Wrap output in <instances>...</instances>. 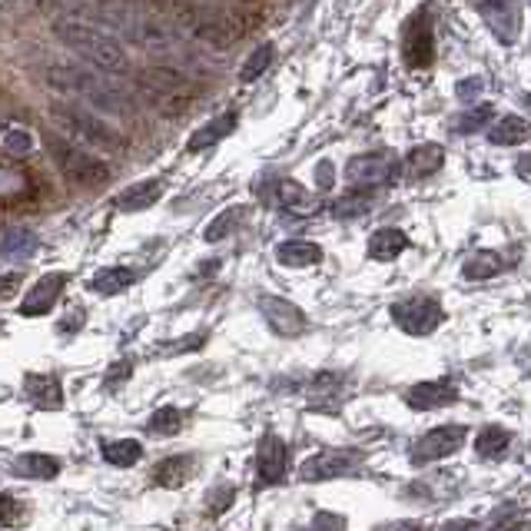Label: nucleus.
Wrapping results in <instances>:
<instances>
[{
  "label": "nucleus",
  "mask_w": 531,
  "mask_h": 531,
  "mask_svg": "<svg viewBox=\"0 0 531 531\" xmlns=\"http://www.w3.org/2000/svg\"><path fill=\"white\" fill-rule=\"evenodd\" d=\"M263 10L259 7H200V4H186L176 7V17H180L183 30L193 40H200L206 47L216 50H229L243 40L249 30H253V17H259Z\"/></svg>",
  "instance_id": "1"
},
{
  "label": "nucleus",
  "mask_w": 531,
  "mask_h": 531,
  "mask_svg": "<svg viewBox=\"0 0 531 531\" xmlns=\"http://www.w3.org/2000/svg\"><path fill=\"white\" fill-rule=\"evenodd\" d=\"M137 93L150 110L160 117H183L186 110H193L203 97V87L190 74L176 67H147L137 77Z\"/></svg>",
  "instance_id": "2"
},
{
  "label": "nucleus",
  "mask_w": 531,
  "mask_h": 531,
  "mask_svg": "<svg viewBox=\"0 0 531 531\" xmlns=\"http://www.w3.org/2000/svg\"><path fill=\"white\" fill-rule=\"evenodd\" d=\"M54 37L74 54H80L87 64H93L103 74H130V60L123 47L113 40L107 30H97L87 20L77 17H57L54 20Z\"/></svg>",
  "instance_id": "3"
},
{
  "label": "nucleus",
  "mask_w": 531,
  "mask_h": 531,
  "mask_svg": "<svg viewBox=\"0 0 531 531\" xmlns=\"http://www.w3.org/2000/svg\"><path fill=\"white\" fill-rule=\"evenodd\" d=\"M44 83L57 90H67L74 93V97L93 103V107H103V110H123L127 107V97H123V90L117 83H110L107 77L93 74V70H83L77 64H54L44 70Z\"/></svg>",
  "instance_id": "4"
},
{
  "label": "nucleus",
  "mask_w": 531,
  "mask_h": 531,
  "mask_svg": "<svg viewBox=\"0 0 531 531\" xmlns=\"http://www.w3.org/2000/svg\"><path fill=\"white\" fill-rule=\"evenodd\" d=\"M47 150L54 156L57 170L67 176L74 186H87V190H97V186L110 183L113 170L107 166V160H100V156H93L90 150L77 147V143L64 140L60 133H47Z\"/></svg>",
  "instance_id": "5"
},
{
  "label": "nucleus",
  "mask_w": 531,
  "mask_h": 531,
  "mask_svg": "<svg viewBox=\"0 0 531 531\" xmlns=\"http://www.w3.org/2000/svg\"><path fill=\"white\" fill-rule=\"evenodd\" d=\"M50 120H54L64 133H74L80 143H90V147H100V150H127V140H123L117 130L107 127V123H103L100 117H93V113L83 110V107L57 103V107H50Z\"/></svg>",
  "instance_id": "6"
},
{
  "label": "nucleus",
  "mask_w": 531,
  "mask_h": 531,
  "mask_svg": "<svg viewBox=\"0 0 531 531\" xmlns=\"http://www.w3.org/2000/svg\"><path fill=\"white\" fill-rule=\"evenodd\" d=\"M402 60L409 70H425L435 60V34L429 10H415L402 30Z\"/></svg>",
  "instance_id": "7"
},
{
  "label": "nucleus",
  "mask_w": 531,
  "mask_h": 531,
  "mask_svg": "<svg viewBox=\"0 0 531 531\" xmlns=\"http://www.w3.org/2000/svg\"><path fill=\"white\" fill-rule=\"evenodd\" d=\"M392 319H395V326L402 332H409V336H429V332L442 326L445 312L432 296H409L392 306Z\"/></svg>",
  "instance_id": "8"
},
{
  "label": "nucleus",
  "mask_w": 531,
  "mask_h": 531,
  "mask_svg": "<svg viewBox=\"0 0 531 531\" xmlns=\"http://www.w3.org/2000/svg\"><path fill=\"white\" fill-rule=\"evenodd\" d=\"M346 180L352 186H389L399 180V156L392 150L352 156L346 166Z\"/></svg>",
  "instance_id": "9"
},
{
  "label": "nucleus",
  "mask_w": 531,
  "mask_h": 531,
  "mask_svg": "<svg viewBox=\"0 0 531 531\" xmlns=\"http://www.w3.org/2000/svg\"><path fill=\"white\" fill-rule=\"evenodd\" d=\"M465 425H439V429L425 432L422 439L412 442V465H429V462H439V458L452 455L462 449L465 442Z\"/></svg>",
  "instance_id": "10"
},
{
  "label": "nucleus",
  "mask_w": 531,
  "mask_h": 531,
  "mask_svg": "<svg viewBox=\"0 0 531 531\" xmlns=\"http://www.w3.org/2000/svg\"><path fill=\"white\" fill-rule=\"evenodd\" d=\"M359 462H362V452H352V449L319 452L299 465V478H303V482H332V478L356 472Z\"/></svg>",
  "instance_id": "11"
},
{
  "label": "nucleus",
  "mask_w": 531,
  "mask_h": 531,
  "mask_svg": "<svg viewBox=\"0 0 531 531\" xmlns=\"http://www.w3.org/2000/svg\"><path fill=\"white\" fill-rule=\"evenodd\" d=\"M286 468H289V449L279 435H263L256 452V488H273L286 482Z\"/></svg>",
  "instance_id": "12"
},
{
  "label": "nucleus",
  "mask_w": 531,
  "mask_h": 531,
  "mask_svg": "<svg viewBox=\"0 0 531 531\" xmlns=\"http://www.w3.org/2000/svg\"><path fill=\"white\" fill-rule=\"evenodd\" d=\"M259 312H263L266 326L276 332V336H303V332L309 329V319L306 312L293 306L289 299H279V296H259L256 299Z\"/></svg>",
  "instance_id": "13"
},
{
  "label": "nucleus",
  "mask_w": 531,
  "mask_h": 531,
  "mask_svg": "<svg viewBox=\"0 0 531 531\" xmlns=\"http://www.w3.org/2000/svg\"><path fill=\"white\" fill-rule=\"evenodd\" d=\"M478 17H485V24L492 27L495 40H502V44H515L518 34H522V7L518 4H505V0H498V4H478Z\"/></svg>",
  "instance_id": "14"
},
{
  "label": "nucleus",
  "mask_w": 531,
  "mask_h": 531,
  "mask_svg": "<svg viewBox=\"0 0 531 531\" xmlns=\"http://www.w3.org/2000/svg\"><path fill=\"white\" fill-rule=\"evenodd\" d=\"M409 409L415 412H432V409H445V405L458 402V389L452 379H435V382H419L412 385L409 395H405Z\"/></svg>",
  "instance_id": "15"
},
{
  "label": "nucleus",
  "mask_w": 531,
  "mask_h": 531,
  "mask_svg": "<svg viewBox=\"0 0 531 531\" xmlns=\"http://www.w3.org/2000/svg\"><path fill=\"white\" fill-rule=\"evenodd\" d=\"M67 286V276L64 273H50L44 279H37L34 289L24 296V303H20V316L34 319V316H47L50 309H54V303L60 299V293H64Z\"/></svg>",
  "instance_id": "16"
},
{
  "label": "nucleus",
  "mask_w": 531,
  "mask_h": 531,
  "mask_svg": "<svg viewBox=\"0 0 531 531\" xmlns=\"http://www.w3.org/2000/svg\"><path fill=\"white\" fill-rule=\"evenodd\" d=\"M24 392L34 409H44V412H57L64 409V389H60V379L57 376H47V372H30L24 379Z\"/></svg>",
  "instance_id": "17"
},
{
  "label": "nucleus",
  "mask_w": 531,
  "mask_h": 531,
  "mask_svg": "<svg viewBox=\"0 0 531 531\" xmlns=\"http://www.w3.org/2000/svg\"><path fill=\"white\" fill-rule=\"evenodd\" d=\"M442 163H445V150L439 143H422V147H415L405 156V176L409 180H425V176L439 173Z\"/></svg>",
  "instance_id": "18"
},
{
  "label": "nucleus",
  "mask_w": 531,
  "mask_h": 531,
  "mask_svg": "<svg viewBox=\"0 0 531 531\" xmlns=\"http://www.w3.org/2000/svg\"><path fill=\"white\" fill-rule=\"evenodd\" d=\"M163 196V180H143L137 186H130V190H123L113 206L123 213H140V210H150V206Z\"/></svg>",
  "instance_id": "19"
},
{
  "label": "nucleus",
  "mask_w": 531,
  "mask_h": 531,
  "mask_svg": "<svg viewBox=\"0 0 531 531\" xmlns=\"http://www.w3.org/2000/svg\"><path fill=\"white\" fill-rule=\"evenodd\" d=\"M276 259H279V266L309 269V266L322 263V249L316 243H306V239H289V243L276 246Z\"/></svg>",
  "instance_id": "20"
},
{
  "label": "nucleus",
  "mask_w": 531,
  "mask_h": 531,
  "mask_svg": "<svg viewBox=\"0 0 531 531\" xmlns=\"http://www.w3.org/2000/svg\"><path fill=\"white\" fill-rule=\"evenodd\" d=\"M233 130H236V110H229V113H223V117H216V120L206 123V127L196 130L190 137V143H186V153H200L206 147H213V143H220Z\"/></svg>",
  "instance_id": "21"
},
{
  "label": "nucleus",
  "mask_w": 531,
  "mask_h": 531,
  "mask_svg": "<svg viewBox=\"0 0 531 531\" xmlns=\"http://www.w3.org/2000/svg\"><path fill=\"white\" fill-rule=\"evenodd\" d=\"M269 203L279 206V210H289V213H309L316 200L299 186L296 180H279L273 186V193H269Z\"/></svg>",
  "instance_id": "22"
},
{
  "label": "nucleus",
  "mask_w": 531,
  "mask_h": 531,
  "mask_svg": "<svg viewBox=\"0 0 531 531\" xmlns=\"http://www.w3.org/2000/svg\"><path fill=\"white\" fill-rule=\"evenodd\" d=\"M137 283V269H130V266H107V269H100L97 276L90 279V289L93 293H100V296H117L123 293L127 286Z\"/></svg>",
  "instance_id": "23"
},
{
  "label": "nucleus",
  "mask_w": 531,
  "mask_h": 531,
  "mask_svg": "<svg viewBox=\"0 0 531 531\" xmlns=\"http://www.w3.org/2000/svg\"><path fill=\"white\" fill-rule=\"evenodd\" d=\"M60 472V462L54 455H44V452H30V455H20L14 462V475L20 478H37V482H50V478H57Z\"/></svg>",
  "instance_id": "24"
},
{
  "label": "nucleus",
  "mask_w": 531,
  "mask_h": 531,
  "mask_svg": "<svg viewBox=\"0 0 531 531\" xmlns=\"http://www.w3.org/2000/svg\"><path fill=\"white\" fill-rule=\"evenodd\" d=\"M508 445H512V435H508L502 425H485L475 439V455L485 458V462H498V458H505Z\"/></svg>",
  "instance_id": "25"
},
{
  "label": "nucleus",
  "mask_w": 531,
  "mask_h": 531,
  "mask_svg": "<svg viewBox=\"0 0 531 531\" xmlns=\"http://www.w3.org/2000/svg\"><path fill=\"white\" fill-rule=\"evenodd\" d=\"M409 249V236L402 233V229H379L376 236L369 239V256L379 259V263H389L399 253Z\"/></svg>",
  "instance_id": "26"
},
{
  "label": "nucleus",
  "mask_w": 531,
  "mask_h": 531,
  "mask_svg": "<svg viewBox=\"0 0 531 531\" xmlns=\"http://www.w3.org/2000/svg\"><path fill=\"white\" fill-rule=\"evenodd\" d=\"M193 472V458H186V455H173V458H166V462H160L153 468V485H160V488H180L186 478H190Z\"/></svg>",
  "instance_id": "27"
},
{
  "label": "nucleus",
  "mask_w": 531,
  "mask_h": 531,
  "mask_svg": "<svg viewBox=\"0 0 531 531\" xmlns=\"http://www.w3.org/2000/svg\"><path fill=\"white\" fill-rule=\"evenodd\" d=\"M488 140L495 147H515V143H528L531 140V123L522 117H505L498 120L492 130H488Z\"/></svg>",
  "instance_id": "28"
},
{
  "label": "nucleus",
  "mask_w": 531,
  "mask_h": 531,
  "mask_svg": "<svg viewBox=\"0 0 531 531\" xmlns=\"http://www.w3.org/2000/svg\"><path fill=\"white\" fill-rule=\"evenodd\" d=\"M505 269V259L495 253V249H478V253H472L465 259V266H462V276L465 279H492L498 276Z\"/></svg>",
  "instance_id": "29"
},
{
  "label": "nucleus",
  "mask_w": 531,
  "mask_h": 531,
  "mask_svg": "<svg viewBox=\"0 0 531 531\" xmlns=\"http://www.w3.org/2000/svg\"><path fill=\"white\" fill-rule=\"evenodd\" d=\"M7 263H17V259H27L37 253V236L27 233V229H7V239L0 246Z\"/></svg>",
  "instance_id": "30"
},
{
  "label": "nucleus",
  "mask_w": 531,
  "mask_h": 531,
  "mask_svg": "<svg viewBox=\"0 0 531 531\" xmlns=\"http://www.w3.org/2000/svg\"><path fill=\"white\" fill-rule=\"evenodd\" d=\"M103 458L117 468H130L143 458V445L133 439H120V442H103Z\"/></svg>",
  "instance_id": "31"
},
{
  "label": "nucleus",
  "mask_w": 531,
  "mask_h": 531,
  "mask_svg": "<svg viewBox=\"0 0 531 531\" xmlns=\"http://www.w3.org/2000/svg\"><path fill=\"white\" fill-rule=\"evenodd\" d=\"M372 203H376V196L366 193V190H356L349 196H342V200H336L329 206V213L336 216V220H352V216H362L372 210Z\"/></svg>",
  "instance_id": "32"
},
{
  "label": "nucleus",
  "mask_w": 531,
  "mask_h": 531,
  "mask_svg": "<svg viewBox=\"0 0 531 531\" xmlns=\"http://www.w3.org/2000/svg\"><path fill=\"white\" fill-rule=\"evenodd\" d=\"M492 117H495V110L488 107V103H482V107H468L462 117L452 120V130L458 133V137H472V133L482 130Z\"/></svg>",
  "instance_id": "33"
},
{
  "label": "nucleus",
  "mask_w": 531,
  "mask_h": 531,
  "mask_svg": "<svg viewBox=\"0 0 531 531\" xmlns=\"http://www.w3.org/2000/svg\"><path fill=\"white\" fill-rule=\"evenodd\" d=\"M273 54H276L273 44H259L253 54L246 57V64L239 67V80H243V83L259 80V74H266V67L273 64Z\"/></svg>",
  "instance_id": "34"
},
{
  "label": "nucleus",
  "mask_w": 531,
  "mask_h": 531,
  "mask_svg": "<svg viewBox=\"0 0 531 531\" xmlns=\"http://www.w3.org/2000/svg\"><path fill=\"white\" fill-rule=\"evenodd\" d=\"M243 206H229V210H223L216 220L206 226V233H203V239L206 243H220V239H226L229 233L236 229V223H243Z\"/></svg>",
  "instance_id": "35"
},
{
  "label": "nucleus",
  "mask_w": 531,
  "mask_h": 531,
  "mask_svg": "<svg viewBox=\"0 0 531 531\" xmlns=\"http://www.w3.org/2000/svg\"><path fill=\"white\" fill-rule=\"evenodd\" d=\"M17 193L30 196V176L27 170H20V166L7 163L4 166V206H17Z\"/></svg>",
  "instance_id": "36"
},
{
  "label": "nucleus",
  "mask_w": 531,
  "mask_h": 531,
  "mask_svg": "<svg viewBox=\"0 0 531 531\" xmlns=\"http://www.w3.org/2000/svg\"><path fill=\"white\" fill-rule=\"evenodd\" d=\"M180 429H183V412L173 409V405H166V409L153 412V419L147 425V432H153V435H176Z\"/></svg>",
  "instance_id": "37"
},
{
  "label": "nucleus",
  "mask_w": 531,
  "mask_h": 531,
  "mask_svg": "<svg viewBox=\"0 0 531 531\" xmlns=\"http://www.w3.org/2000/svg\"><path fill=\"white\" fill-rule=\"evenodd\" d=\"M4 150L10 156H27L34 150V137H30V130L24 127H7L4 130Z\"/></svg>",
  "instance_id": "38"
},
{
  "label": "nucleus",
  "mask_w": 531,
  "mask_h": 531,
  "mask_svg": "<svg viewBox=\"0 0 531 531\" xmlns=\"http://www.w3.org/2000/svg\"><path fill=\"white\" fill-rule=\"evenodd\" d=\"M206 342V332H193V336H183V339H173V342H163L160 349H156V356H180V352H196L203 349Z\"/></svg>",
  "instance_id": "39"
},
{
  "label": "nucleus",
  "mask_w": 531,
  "mask_h": 531,
  "mask_svg": "<svg viewBox=\"0 0 531 531\" xmlns=\"http://www.w3.org/2000/svg\"><path fill=\"white\" fill-rule=\"evenodd\" d=\"M518 525H522V512L515 505H502L488 522V531H518Z\"/></svg>",
  "instance_id": "40"
},
{
  "label": "nucleus",
  "mask_w": 531,
  "mask_h": 531,
  "mask_svg": "<svg viewBox=\"0 0 531 531\" xmlns=\"http://www.w3.org/2000/svg\"><path fill=\"white\" fill-rule=\"evenodd\" d=\"M133 376V359H120L113 362L110 372H107V389H117L120 382H127Z\"/></svg>",
  "instance_id": "41"
},
{
  "label": "nucleus",
  "mask_w": 531,
  "mask_h": 531,
  "mask_svg": "<svg viewBox=\"0 0 531 531\" xmlns=\"http://www.w3.org/2000/svg\"><path fill=\"white\" fill-rule=\"evenodd\" d=\"M342 528H346V518L332 512H319L316 522L309 525V531H342Z\"/></svg>",
  "instance_id": "42"
},
{
  "label": "nucleus",
  "mask_w": 531,
  "mask_h": 531,
  "mask_svg": "<svg viewBox=\"0 0 531 531\" xmlns=\"http://www.w3.org/2000/svg\"><path fill=\"white\" fill-rule=\"evenodd\" d=\"M229 502H233V485H220L210 495V515H223L229 508Z\"/></svg>",
  "instance_id": "43"
},
{
  "label": "nucleus",
  "mask_w": 531,
  "mask_h": 531,
  "mask_svg": "<svg viewBox=\"0 0 531 531\" xmlns=\"http://www.w3.org/2000/svg\"><path fill=\"white\" fill-rule=\"evenodd\" d=\"M482 87H485L482 77H465V80L455 87V93H458V100H462V103H472L478 93H482Z\"/></svg>",
  "instance_id": "44"
},
{
  "label": "nucleus",
  "mask_w": 531,
  "mask_h": 531,
  "mask_svg": "<svg viewBox=\"0 0 531 531\" xmlns=\"http://www.w3.org/2000/svg\"><path fill=\"white\" fill-rule=\"evenodd\" d=\"M316 183H319V190H329L332 186V163L329 160H322L316 166Z\"/></svg>",
  "instance_id": "45"
},
{
  "label": "nucleus",
  "mask_w": 531,
  "mask_h": 531,
  "mask_svg": "<svg viewBox=\"0 0 531 531\" xmlns=\"http://www.w3.org/2000/svg\"><path fill=\"white\" fill-rule=\"evenodd\" d=\"M77 326H83V309H74V312H67V322H60V332H74Z\"/></svg>",
  "instance_id": "46"
},
{
  "label": "nucleus",
  "mask_w": 531,
  "mask_h": 531,
  "mask_svg": "<svg viewBox=\"0 0 531 531\" xmlns=\"http://www.w3.org/2000/svg\"><path fill=\"white\" fill-rule=\"evenodd\" d=\"M515 173H518V180H525V183H531V153H525V156H518V163H515Z\"/></svg>",
  "instance_id": "47"
},
{
  "label": "nucleus",
  "mask_w": 531,
  "mask_h": 531,
  "mask_svg": "<svg viewBox=\"0 0 531 531\" xmlns=\"http://www.w3.org/2000/svg\"><path fill=\"white\" fill-rule=\"evenodd\" d=\"M14 518H17V502H14V495H4V525L10 528V525H14Z\"/></svg>",
  "instance_id": "48"
},
{
  "label": "nucleus",
  "mask_w": 531,
  "mask_h": 531,
  "mask_svg": "<svg viewBox=\"0 0 531 531\" xmlns=\"http://www.w3.org/2000/svg\"><path fill=\"white\" fill-rule=\"evenodd\" d=\"M442 531H482V528H478V522H468V518H455Z\"/></svg>",
  "instance_id": "49"
},
{
  "label": "nucleus",
  "mask_w": 531,
  "mask_h": 531,
  "mask_svg": "<svg viewBox=\"0 0 531 531\" xmlns=\"http://www.w3.org/2000/svg\"><path fill=\"white\" fill-rule=\"evenodd\" d=\"M14 289H17V276L7 273V276H4V296L10 299V296H14Z\"/></svg>",
  "instance_id": "50"
},
{
  "label": "nucleus",
  "mask_w": 531,
  "mask_h": 531,
  "mask_svg": "<svg viewBox=\"0 0 531 531\" xmlns=\"http://www.w3.org/2000/svg\"><path fill=\"white\" fill-rule=\"evenodd\" d=\"M389 531H422V528L415 525V522H399V525H392Z\"/></svg>",
  "instance_id": "51"
},
{
  "label": "nucleus",
  "mask_w": 531,
  "mask_h": 531,
  "mask_svg": "<svg viewBox=\"0 0 531 531\" xmlns=\"http://www.w3.org/2000/svg\"><path fill=\"white\" fill-rule=\"evenodd\" d=\"M525 107L531 110V93H528V97H525Z\"/></svg>",
  "instance_id": "52"
}]
</instances>
